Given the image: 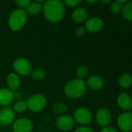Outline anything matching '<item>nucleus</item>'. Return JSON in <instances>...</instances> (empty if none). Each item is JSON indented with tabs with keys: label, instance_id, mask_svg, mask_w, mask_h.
Instances as JSON below:
<instances>
[{
	"label": "nucleus",
	"instance_id": "obj_7",
	"mask_svg": "<svg viewBox=\"0 0 132 132\" xmlns=\"http://www.w3.org/2000/svg\"><path fill=\"white\" fill-rule=\"evenodd\" d=\"M118 125L119 128L125 132H128L132 128V114L130 112L121 114L118 118Z\"/></svg>",
	"mask_w": 132,
	"mask_h": 132
},
{
	"label": "nucleus",
	"instance_id": "obj_17",
	"mask_svg": "<svg viewBox=\"0 0 132 132\" xmlns=\"http://www.w3.org/2000/svg\"><path fill=\"white\" fill-rule=\"evenodd\" d=\"M6 83L9 87L12 90H17L20 86L19 77L14 73H11L7 76Z\"/></svg>",
	"mask_w": 132,
	"mask_h": 132
},
{
	"label": "nucleus",
	"instance_id": "obj_5",
	"mask_svg": "<svg viewBox=\"0 0 132 132\" xmlns=\"http://www.w3.org/2000/svg\"><path fill=\"white\" fill-rule=\"evenodd\" d=\"M14 70L20 75L28 76L31 74L32 65L30 62L25 58H18L13 63Z\"/></svg>",
	"mask_w": 132,
	"mask_h": 132
},
{
	"label": "nucleus",
	"instance_id": "obj_25",
	"mask_svg": "<svg viewBox=\"0 0 132 132\" xmlns=\"http://www.w3.org/2000/svg\"><path fill=\"white\" fill-rule=\"evenodd\" d=\"M121 9H122V5L121 4H120L118 2H113L111 5V10L113 13L114 14H118L121 11Z\"/></svg>",
	"mask_w": 132,
	"mask_h": 132
},
{
	"label": "nucleus",
	"instance_id": "obj_26",
	"mask_svg": "<svg viewBox=\"0 0 132 132\" xmlns=\"http://www.w3.org/2000/svg\"><path fill=\"white\" fill-rule=\"evenodd\" d=\"M30 2H31L29 0H17V1H15V4L21 9H22L23 8H27V6L29 5Z\"/></svg>",
	"mask_w": 132,
	"mask_h": 132
},
{
	"label": "nucleus",
	"instance_id": "obj_27",
	"mask_svg": "<svg viewBox=\"0 0 132 132\" xmlns=\"http://www.w3.org/2000/svg\"><path fill=\"white\" fill-rule=\"evenodd\" d=\"M80 2H81L80 0H66L64 1L63 4H66L67 6H70V7H74L79 5Z\"/></svg>",
	"mask_w": 132,
	"mask_h": 132
},
{
	"label": "nucleus",
	"instance_id": "obj_6",
	"mask_svg": "<svg viewBox=\"0 0 132 132\" xmlns=\"http://www.w3.org/2000/svg\"><path fill=\"white\" fill-rule=\"evenodd\" d=\"M73 121L80 125H87L92 120V114L90 110L85 108H80L73 113Z\"/></svg>",
	"mask_w": 132,
	"mask_h": 132
},
{
	"label": "nucleus",
	"instance_id": "obj_30",
	"mask_svg": "<svg viewBox=\"0 0 132 132\" xmlns=\"http://www.w3.org/2000/svg\"><path fill=\"white\" fill-rule=\"evenodd\" d=\"M101 132H118L117 130L112 128H104Z\"/></svg>",
	"mask_w": 132,
	"mask_h": 132
},
{
	"label": "nucleus",
	"instance_id": "obj_2",
	"mask_svg": "<svg viewBox=\"0 0 132 132\" xmlns=\"http://www.w3.org/2000/svg\"><path fill=\"white\" fill-rule=\"evenodd\" d=\"M86 90L87 87L84 81L77 78L69 81L64 87L65 94L70 98L81 97L83 95H84Z\"/></svg>",
	"mask_w": 132,
	"mask_h": 132
},
{
	"label": "nucleus",
	"instance_id": "obj_28",
	"mask_svg": "<svg viewBox=\"0 0 132 132\" xmlns=\"http://www.w3.org/2000/svg\"><path fill=\"white\" fill-rule=\"evenodd\" d=\"M86 29L85 27H79L78 29H76L75 31V35L77 36V37H81L83 36L85 33H86Z\"/></svg>",
	"mask_w": 132,
	"mask_h": 132
},
{
	"label": "nucleus",
	"instance_id": "obj_1",
	"mask_svg": "<svg viewBox=\"0 0 132 132\" xmlns=\"http://www.w3.org/2000/svg\"><path fill=\"white\" fill-rule=\"evenodd\" d=\"M43 7L45 18L51 22H60L64 16L65 6L60 0L46 1Z\"/></svg>",
	"mask_w": 132,
	"mask_h": 132
},
{
	"label": "nucleus",
	"instance_id": "obj_11",
	"mask_svg": "<svg viewBox=\"0 0 132 132\" xmlns=\"http://www.w3.org/2000/svg\"><path fill=\"white\" fill-rule=\"evenodd\" d=\"M56 127L61 131H69L72 129L74 126V121L73 118L69 115L60 116L56 121Z\"/></svg>",
	"mask_w": 132,
	"mask_h": 132
},
{
	"label": "nucleus",
	"instance_id": "obj_16",
	"mask_svg": "<svg viewBox=\"0 0 132 132\" xmlns=\"http://www.w3.org/2000/svg\"><path fill=\"white\" fill-rule=\"evenodd\" d=\"M87 85L92 90H100L104 86V81L100 77L94 75L88 78Z\"/></svg>",
	"mask_w": 132,
	"mask_h": 132
},
{
	"label": "nucleus",
	"instance_id": "obj_18",
	"mask_svg": "<svg viewBox=\"0 0 132 132\" xmlns=\"http://www.w3.org/2000/svg\"><path fill=\"white\" fill-rule=\"evenodd\" d=\"M132 83V77L130 73H124L122 74L119 80H118V84L119 85L123 87V88H128Z\"/></svg>",
	"mask_w": 132,
	"mask_h": 132
},
{
	"label": "nucleus",
	"instance_id": "obj_13",
	"mask_svg": "<svg viewBox=\"0 0 132 132\" xmlns=\"http://www.w3.org/2000/svg\"><path fill=\"white\" fill-rule=\"evenodd\" d=\"M14 93L9 89H0V105L7 106L14 100Z\"/></svg>",
	"mask_w": 132,
	"mask_h": 132
},
{
	"label": "nucleus",
	"instance_id": "obj_12",
	"mask_svg": "<svg viewBox=\"0 0 132 132\" xmlns=\"http://www.w3.org/2000/svg\"><path fill=\"white\" fill-rule=\"evenodd\" d=\"M103 26H104V22L99 17H91L87 21L85 24L86 30H88L91 32H96L101 31L103 29Z\"/></svg>",
	"mask_w": 132,
	"mask_h": 132
},
{
	"label": "nucleus",
	"instance_id": "obj_8",
	"mask_svg": "<svg viewBox=\"0 0 132 132\" xmlns=\"http://www.w3.org/2000/svg\"><path fill=\"white\" fill-rule=\"evenodd\" d=\"M32 128V121L27 118H19L13 124L14 132H31Z\"/></svg>",
	"mask_w": 132,
	"mask_h": 132
},
{
	"label": "nucleus",
	"instance_id": "obj_29",
	"mask_svg": "<svg viewBox=\"0 0 132 132\" xmlns=\"http://www.w3.org/2000/svg\"><path fill=\"white\" fill-rule=\"evenodd\" d=\"M74 132H94V130H92L90 128L88 127H80L78 128Z\"/></svg>",
	"mask_w": 132,
	"mask_h": 132
},
{
	"label": "nucleus",
	"instance_id": "obj_3",
	"mask_svg": "<svg viewBox=\"0 0 132 132\" xmlns=\"http://www.w3.org/2000/svg\"><path fill=\"white\" fill-rule=\"evenodd\" d=\"M27 21V12L24 9H18L12 12L9 18V26L13 31L21 29Z\"/></svg>",
	"mask_w": 132,
	"mask_h": 132
},
{
	"label": "nucleus",
	"instance_id": "obj_19",
	"mask_svg": "<svg viewBox=\"0 0 132 132\" xmlns=\"http://www.w3.org/2000/svg\"><path fill=\"white\" fill-rule=\"evenodd\" d=\"M122 15L124 18L128 21L132 20V2H128L125 3V5H123L122 9Z\"/></svg>",
	"mask_w": 132,
	"mask_h": 132
},
{
	"label": "nucleus",
	"instance_id": "obj_23",
	"mask_svg": "<svg viewBox=\"0 0 132 132\" xmlns=\"http://www.w3.org/2000/svg\"><path fill=\"white\" fill-rule=\"evenodd\" d=\"M88 74V69L87 67L85 66H80L78 67L77 70V79L80 80H83L84 78H85Z\"/></svg>",
	"mask_w": 132,
	"mask_h": 132
},
{
	"label": "nucleus",
	"instance_id": "obj_21",
	"mask_svg": "<svg viewBox=\"0 0 132 132\" xmlns=\"http://www.w3.org/2000/svg\"><path fill=\"white\" fill-rule=\"evenodd\" d=\"M31 77L36 80H40L46 77V72L42 69H36L31 73Z\"/></svg>",
	"mask_w": 132,
	"mask_h": 132
},
{
	"label": "nucleus",
	"instance_id": "obj_31",
	"mask_svg": "<svg viewBox=\"0 0 132 132\" xmlns=\"http://www.w3.org/2000/svg\"><path fill=\"white\" fill-rule=\"evenodd\" d=\"M87 2H96V1H87Z\"/></svg>",
	"mask_w": 132,
	"mask_h": 132
},
{
	"label": "nucleus",
	"instance_id": "obj_15",
	"mask_svg": "<svg viewBox=\"0 0 132 132\" xmlns=\"http://www.w3.org/2000/svg\"><path fill=\"white\" fill-rule=\"evenodd\" d=\"M88 16L87 10L84 8H77L72 13V19L74 22L80 23L84 22Z\"/></svg>",
	"mask_w": 132,
	"mask_h": 132
},
{
	"label": "nucleus",
	"instance_id": "obj_10",
	"mask_svg": "<svg viewBox=\"0 0 132 132\" xmlns=\"http://www.w3.org/2000/svg\"><path fill=\"white\" fill-rule=\"evenodd\" d=\"M96 121L100 127L108 126L111 121V115L110 111L106 108H101L96 114Z\"/></svg>",
	"mask_w": 132,
	"mask_h": 132
},
{
	"label": "nucleus",
	"instance_id": "obj_24",
	"mask_svg": "<svg viewBox=\"0 0 132 132\" xmlns=\"http://www.w3.org/2000/svg\"><path fill=\"white\" fill-rule=\"evenodd\" d=\"M67 109L66 104L62 103H56L53 106V111L55 113H62L63 111H66Z\"/></svg>",
	"mask_w": 132,
	"mask_h": 132
},
{
	"label": "nucleus",
	"instance_id": "obj_9",
	"mask_svg": "<svg viewBox=\"0 0 132 132\" xmlns=\"http://www.w3.org/2000/svg\"><path fill=\"white\" fill-rule=\"evenodd\" d=\"M15 119V113L13 110L9 107H5L0 111V125L8 126L13 122Z\"/></svg>",
	"mask_w": 132,
	"mask_h": 132
},
{
	"label": "nucleus",
	"instance_id": "obj_14",
	"mask_svg": "<svg viewBox=\"0 0 132 132\" xmlns=\"http://www.w3.org/2000/svg\"><path fill=\"white\" fill-rule=\"evenodd\" d=\"M118 106L125 111H128L132 108V101L131 97L125 93L119 94L118 97Z\"/></svg>",
	"mask_w": 132,
	"mask_h": 132
},
{
	"label": "nucleus",
	"instance_id": "obj_22",
	"mask_svg": "<svg viewBox=\"0 0 132 132\" xmlns=\"http://www.w3.org/2000/svg\"><path fill=\"white\" fill-rule=\"evenodd\" d=\"M13 108L18 113H22V112L26 111V110L27 109V105H26V102H24L22 101H17L16 103H15V104L13 105Z\"/></svg>",
	"mask_w": 132,
	"mask_h": 132
},
{
	"label": "nucleus",
	"instance_id": "obj_4",
	"mask_svg": "<svg viewBox=\"0 0 132 132\" xmlns=\"http://www.w3.org/2000/svg\"><path fill=\"white\" fill-rule=\"evenodd\" d=\"M46 104V97L42 94H35L30 97L26 103L27 108L32 112H39L42 111Z\"/></svg>",
	"mask_w": 132,
	"mask_h": 132
},
{
	"label": "nucleus",
	"instance_id": "obj_20",
	"mask_svg": "<svg viewBox=\"0 0 132 132\" xmlns=\"http://www.w3.org/2000/svg\"><path fill=\"white\" fill-rule=\"evenodd\" d=\"M41 9H42V5L39 2H30L29 5L27 6V12L30 15H36L41 11Z\"/></svg>",
	"mask_w": 132,
	"mask_h": 132
}]
</instances>
